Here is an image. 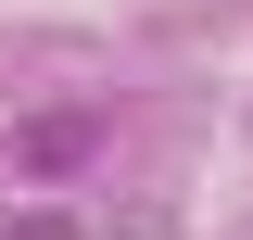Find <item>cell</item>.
<instances>
[{
	"label": "cell",
	"mask_w": 253,
	"mask_h": 240,
	"mask_svg": "<svg viewBox=\"0 0 253 240\" xmlns=\"http://www.w3.org/2000/svg\"><path fill=\"white\" fill-rule=\"evenodd\" d=\"M0 240H76V228H63V215H26V228H0Z\"/></svg>",
	"instance_id": "1"
}]
</instances>
